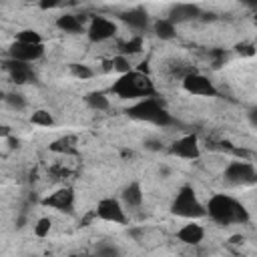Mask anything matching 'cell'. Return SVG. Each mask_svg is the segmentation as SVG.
Wrapping results in <instances>:
<instances>
[{
  "label": "cell",
  "mask_w": 257,
  "mask_h": 257,
  "mask_svg": "<svg viewBox=\"0 0 257 257\" xmlns=\"http://www.w3.org/2000/svg\"><path fill=\"white\" fill-rule=\"evenodd\" d=\"M110 92L116 94L118 98H124V100H139V98H147V96L157 94L151 76L141 72V70H128V72L120 74L112 82Z\"/></svg>",
  "instance_id": "1"
},
{
  "label": "cell",
  "mask_w": 257,
  "mask_h": 257,
  "mask_svg": "<svg viewBox=\"0 0 257 257\" xmlns=\"http://www.w3.org/2000/svg\"><path fill=\"white\" fill-rule=\"evenodd\" d=\"M207 215L219 223V225H233V223H247L249 221V213L245 209L243 203H239L237 199L217 193L209 199L207 207H205Z\"/></svg>",
  "instance_id": "2"
},
{
  "label": "cell",
  "mask_w": 257,
  "mask_h": 257,
  "mask_svg": "<svg viewBox=\"0 0 257 257\" xmlns=\"http://www.w3.org/2000/svg\"><path fill=\"white\" fill-rule=\"evenodd\" d=\"M126 114L131 118H137V120H145V122H151V124H157V126H169L173 124V116L171 112L163 106V102L155 96H147V98H139L135 104H131L126 108Z\"/></svg>",
  "instance_id": "3"
},
{
  "label": "cell",
  "mask_w": 257,
  "mask_h": 257,
  "mask_svg": "<svg viewBox=\"0 0 257 257\" xmlns=\"http://www.w3.org/2000/svg\"><path fill=\"white\" fill-rule=\"evenodd\" d=\"M171 213L177 217H183V219H201L207 215L205 205L199 201V197L191 185H185L179 189L177 197L171 203Z\"/></svg>",
  "instance_id": "4"
},
{
  "label": "cell",
  "mask_w": 257,
  "mask_h": 257,
  "mask_svg": "<svg viewBox=\"0 0 257 257\" xmlns=\"http://www.w3.org/2000/svg\"><path fill=\"white\" fill-rule=\"evenodd\" d=\"M223 177L231 185H253L257 181V171L249 161H231L225 167Z\"/></svg>",
  "instance_id": "5"
},
{
  "label": "cell",
  "mask_w": 257,
  "mask_h": 257,
  "mask_svg": "<svg viewBox=\"0 0 257 257\" xmlns=\"http://www.w3.org/2000/svg\"><path fill=\"white\" fill-rule=\"evenodd\" d=\"M94 215L98 219H102V221H108V223H118V225H124L126 223V215H124L122 203L118 199H112V197L100 199L96 203Z\"/></svg>",
  "instance_id": "6"
},
{
  "label": "cell",
  "mask_w": 257,
  "mask_h": 257,
  "mask_svg": "<svg viewBox=\"0 0 257 257\" xmlns=\"http://www.w3.org/2000/svg\"><path fill=\"white\" fill-rule=\"evenodd\" d=\"M183 88L193 96H217V88L213 86V82L195 70L183 76Z\"/></svg>",
  "instance_id": "7"
},
{
  "label": "cell",
  "mask_w": 257,
  "mask_h": 257,
  "mask_svg": "<svg viewBox=\"0 0 257 257\" xmlns=\"http://www.w3.org/2000/svg\"><path fill=\"white\" fill-rule=\"evenodd\" d=\"M44 207H50L58 213H72L74 211V191L70 187H60L54 193H50L48 197H44L40 201Z\"/></svg>",
  "instance_id": "8"
},
{
  "label": "cell",
  "mask_w": 257,
  "mask_h": 257,
  "mask_svg": "<svg viewBox=\"0 0 257 257\" xmlns=\"http://www.w3.org/2000/svg\"><path fill=\"white\" fill-rule=\"evenodd\" d=\"M42 54H44V44L42 42L30 44V42H18V40H14L8 46V58L22 60V62H34V60L42 58Z\"/></svg>",
  "instance_id": "9"
},
{
  "label": "cell",
  "mask_w": 257,
  "mask_h": 257,
  "mask_svg": "<svg viewBox=\"0 0 257 257\" xmlns=\"http://www.w3.org/2000/svg\"><path fill=\"white\" fill-rule=\"evenodd\" d=\"M116 34V24L104 16H94L86 28V36L90 42H104Z\"/></svg>",
  "instance_id": "10"
},
{
  "label": "cell",
  "mask_w": 257,
  "mask_h": 257,
  "mask_svg": "<svg viewBox=\"0 0 257 257\" xmlns=\"http://www.w3.org/2000/svg\"><path fill=\"white\" fill-rule=\"evenodd\" d=\"M6 72L10 74L12 82L16 84H30V82H36V72L32 70V66L28 62H22V60H14V58H8L2 62Z\"/></svg>",
  "instance_id": "11"
},
{
  "label": "cell",
  "mask_w": 257,
  "mask_h": 257,
  "mask_svg": "<svg viewBox=\"0 0 257 257\" xmlns=\"http://www.w3.org/2000/svg\"><path fill=\"white\" fill-rule=\"evenodd\" d=\"M171 155H177L181 159H199L201 149H199V139L197 135H185L181 139H177L171 147H169Z\"/></svg>",
  "instance_id": "12"
},
{
  "label": "cell",
  "mask_w": 257,
  "mask_h": 257,
  "mask_svg": "<svg viewBox=\"0 0 257 257\" xmlns=\"http://www.w3.org/2000/svg\"><path fill=\"white\" fill-rule=\"evenodd\" d=\"M201 16V8L197 4H187V2H179L175 6H171L169 10V20L173 24H183V22H191V20H199Z\"/></svg>",
  "instance_id": "13"
},
{
  "label": "cell",
  "mask_w": 257,
  "mask_h": 257,
  "mask_svg": "<svg viewBox=\"0 0 257 257\" xmlns=\"http://www.w3.org/2000/svg\"><path fill=\"white\" fill-rule=\"evenodd\" d=\"M118 18H120L128 28H133V30H145L147 24H149V14H147V10L141 8V6L118 12Z\"/></svg>",
  "instance_id": "14"
},
{
  "label": "cell",
  "mask_w": 257,
  "mask_h": 257,
  "mask_svg": "<svg viewBox=\"0 0 257 257\" xmlns=\"http://www.w3.org/2000/svg\"><path fill=\"white\" fill-rule=\"evenodd\" d=\"M203 237H205V229L201 225L193 223V221L187 223V225H183L177 231V239L183 241V243H187V245H199L203 241Z\"/></svg>",
  "instance_id": "15"
},
{
  "label": "cell",
  "mask_w": 257,
  "mask_h": 257,
  "mask_svg": "<svg viewBox=\"0 0 257 257\" xmlns=\"http://www.w3.org/2000/svg\"><path fill=\"white\" fill-rule=\"evenodd\" d=\"M76 137L72 135H66V137H60L56 141L50 143V151L52 153H58V155H78V147H76Z\"/></svg>",
  "instance_id": "16"
},
{
  "label": "cell",
  "mask_w": 257,
  "mask_h": 257,
  "mask_svg": "<svg viewBox=\"0 0 257 257\" xmlns=\"http://www.w3.org/2000/svg\"><path fill=\"white\" fill-rule=\"evenodd\" d=\"M120 199H122V203H124L126 207H133V209L141 207V203H143V189H141V185H139L137 181H135V183H128V185L122 189Z\"/></svg>",
  "instance_id": "17"
},
{
  "label": "cell",
  "mask_w": 257,
  "mask_h": 257,
  "mask_svg": "<svg viewBox=\"0 0 257 257\" xmlns=\"http://www.w3.org/2000/svg\"><path fill=\"white\" fill-rule=\"evenodd\" d=\"M102 70H104V72L114 70V72H118V74H124V72H128V70H133V64H131L128 56L116 54V56H112V58H108V60L102 62Z\"/></svg>",
  "instance_id": "18"
},
{
  "label": "cell",
  "mask_w": 257,
  "mask_h": 257,
  "mask_svg": "<svg viewBox=\"0 0 257 257\" xmlns=\"http://www.w3.org/2000/svg\"><path fill=\"white\" fill-rule=\"evenodd\" d=\"M56 26L66 32V34H80L84 28H82V22L74 16V14H62L56 18Z\"/></svg>",
  "instance_id": "19"
},
{
  "label": "cell",
  "mask_w": 257,
  "mask_h": 257,
  "mask_svg": "<svg viewBox=\"0 0 257 257\" xmlns=\"http://www.w3.org/2000/svg\"><path fill=\"white\" fill-rule=\"evenodd\" d=\"M153 30H155L157 38H161V40H173V38L177 36V28H175V24H173L169 18L157 20V22L153 24Z\"/></svg>",
  "instance_id": "20"
},
{
  "label": "cell",
  "mask_w": 257,
  "mask_h": 257,
  "mask_svg": "<svg viewBox=\"0 0 257 257\" xmlns=\"http://www.w3.org/2000/svg\"><path fill=\"white\" fill-rule=\"evenodd\" d=\"M84 102L92 108V110H108L110 102H108V96L100 90H92V92H86L84 94Z\"/></svg>",
  "instance_id": "21"
},
{
  "label": "cell",
  "mask_w": 257,
  "mask_h": 257,
  "mask_svg": "<svg viewBox=\"0 0 257 257\" xmlns=\"http://www.w3.org/2000/svg\"><path fill=\"white\" fill-rule=\"evenodd\" d=\"M143 48H145V40H143V36H141V34H135V36H131L126 42L120 44V54H124V56H133V54H139Z\"/></svg>",
  "instance_id": "22"
},
{
  "label": "cell",
  "mask_w": 257,
  "mask_h": 257,
  "mask_svg": "<svg viewBox=\"0 0 257 257\" xmlns=\"http://www.w3.org/2000/svg\"><path fill=\"white\" fill-rule=\"evenodd\" d=\"M30 122L36 124V126H52L54 124V116L46 108H38V110H34L30 114Z\"/></svg>",
  "instance_id": "23"
},
{
  "label": "cell",
  "mask_w": 257,
  "mask_h": 257,
  "mask_svg": "<svg viewBox=\"0 0 257 257\" xmlns=\"http://www.w3.org/2000/svg\"><path fill=\"white\" fill-rule=\"evenodd\" d=\"M4 102L10 108H16V110H22L26 106V98L20 92H8V94H4Z\"/></svg>",
  "instance_id": "24"
},
{
  "label": "cell",
  "mask_w": 257,
  "mask_h": 257,
  "mask_svg": "<svg viewBox=\"0 0 257 257\" xmlns=\"http://www.w3.org/2000/svg\"><path fill=\"white\" fill-rule=\"evenodd\" d=\"M16 40H18V42H30V44H38V42H42V36H40L36 30L26 28V30H20V32L16 34Z\"/></svg>",
  "instance_id": "25"
},
{
  "label": "cell",
  "mask_w": 257,
  "mask_h": 257,
  "mask_svg": "<svg viewBox=\"0 0 257 257\" xmlns=\"http://www.w3.org/2000/svg\"><path fill=\"white\" fill-rule=\"evenodd\" d=\"M70 74H72V76H76V78H80V80H86V78H90L94 72H92V68H90V66H86V64L72 62V64H70Z\"/></svg>",
  "instance_id": "26"
},
{
  "label": "cell",
  "mask_w": 257,
  "mask_h": 257,
  "mask_svg": "<svg viewBox=\"0 0 257 257\" xmlns=\"http://www.w3.org/2000/svg\"><path fill=\"white\" fill-rule=\"evenodd\" d=\"M94 253H96V255H100V257H112V255H118V253H120V249H118L116 245H112V243L102 241V243H98V245L94 247Z\"/></svg>",
  "instance_id": "27"
},
{
  "label": "cell",
  "mask_w": 257,
  "mask_h": 257,
  "mask_svg": "<svg viewBox=\"0 0 257 257\" xmlns=\"http://www.w3.org/2000/svg\"><path fill=\"white\" fill-rule=\"evenodd\" d=\"M50 229H52V221L48 217H40L34 225V235L36 237H46L50 233Z\"/></svg>",
  "instance_id": "28"
},
{
  "label": "cell",
  "mask_w": 257,
  "mask_h": 257,
  "mask_svg": "<svg viewBox=\"0 0 257 257\" xmlns=\"http://www.w3.org/2000/svg\"><path fill=\"white\" fill-rule=\"evenodd\" d=\"M235 52H239L241 56H253L255 54V44L253 42H239L235 46Z\"/></svg>",
  "instance_id": "29"
},
{
  "label": "cell",
  "mask_w": 257,
  "mask_h": 257,
  "mask_svg": "<svg viewBox=\"0 0 257 257\" xmlns=\"http://www.w3.org/2000/svg\"><path fill=\"white\" fill-rule=\"evenodd\" d=\"M143 145H145V149H147V151H153V153H157V151H163V149H165L161 139H147Z\"/></svg>",
  "instance_id": "30"
},
{
  "label": "cell",
  "mask_w": 257,
  "mask_h": 257,
  "mask_svg": "<svg viewBox=\"0 0 257 257\" xmlns=\"http://www.w3.org/2000/svg\"><path fill=\"white\" fill-rule=\"evenodd\" d=\"M62 4V0H38V6L42 10H52V8H58Z\"/></svg>",
  "instance_id": "31"
},
{
  "label": "cell",
  "mask_w": 257,
  "mask_h": 257,
  "mask_svg": "<svg viewBox=\"0 0 257 257\" xmlns=\"http://www.w3.org/2000/svg\"><path fill=\"white\" fill-rule=\"evenodd\" d=\"M213 56H215V60H213V66H215V68H219V66L227 60V52H225V50H215Z\"/></svg>",
  "instance_id": "32"
},
{
  "label": "cell",
  "mask_w": 257,
  "mask_h": 257,
  "mask_svg": "<svg viewBox=\"0 0 257 257\" xmlns=\"http://www.w3.org/2000/svg\"><path fill=\"white\" fill-rule=\"evenodd\" d=\"M128 235H131L137 243H141L143 237H145V229H143V227H131V229H128Z\"/></svg>",
  "instance_id": "33"
},
{
  "label": "cell",
  "mask_w": 257,
  "mask_h": 257,
  "mask_svg": "<svg viewBox=\"0 0 257 257\" xmlns=\"http://www.w3.org/2000/svg\"><path fill=\"white\" fill-rule=\"evenodd\" d=\"M6 145H8V149H10V151H16V149L20 147V141H18L16 137L8 135V137H6Z\"/></svg>",
  "instance_id": "34"
},
{
  "label": "cell",
  "mask_w": 257,
  "mask_h": 257,
  "mask_svg": "<svg viewBox=\"0 0 257 257\" xmlns=\"http://www.w3.org/2000/svg\"><path fill=\"white\" fill-rule=\"evenodd\" d=\"M8 135H12V128L8 126V124H0V137H8Z\"/></svg>",
  "instance_id": "35"
},
{
  "label": "cell",
  "mask_w": 257,
  "mask_h": 257,
  "mask_svg": "<svg viewBox=\"0 0 257 257\" xmlns=\"http://www.w3.org/2000/svg\"><path fill=\"white\" fill-rule=\"evenodd\" d=\"M241 4H245V6H249V8H255L257 6V0H239Z\"/></svg>",
  "instance_id": "36"
},
{
  "label": "cell",
  "mask_w": 257,
  "mask_h": 257,
  "mask_svg": "<svg viewBox=\"0 0 257 257\" xmlns=\"http://www.w3.org/2000/svg\"><path fill=\"white\" fill-rule=\"evenodd\" d=\"M24 223H26V217H24V215H20V217H18V221H16V227L20 229V227H24Z\"/></svg>",
  "instance_id": "37"
},
{
  "label": "cell",
  "mask_w": 257,
  "mask_h": 257,
  "mask_svg": "<svg viewBox=\"0 0 257 257\" xmlns=\"http://www.w3.org/2000/svg\"><path fill=\"white\" fill-rule=\"evenodd\" d=\"M231 241H233V243H243V241H245V237H243V235H233V237H231Z\"/></svg>",
  "instance_id": "38"
},
{
  "label": "cell",
  "mask_w": 257,
  "mask_h": 257,
  "mask_svg": "<svg viewBox=\"0 0 257 257\" xmlns=\"http://www.w3.org/2000/svg\"><path fill=\"white\" fill-rule=\"evenodd\" d=\"M159 173H161L163 177H167V175H169V169H167V167H161V169H159Z\"/></svg>",
  "instance_id": "39"
},
{
  "label": "cell",
  "mask_w": 257,
  "mask_h": 257,
  "mask_svg": "<svg viewBox=\"0 0 257 257\" xmlns=\"http://www.w3.org/2000/svg\"><path fill=\"white\" fill-rule=\"evenodd\" d=\"M0 100H4V92L2 90H0Z\"/></svg>",
  "instance_id": "40"
},
{
  "label": "cell",
  "mask_w": 257,
  "mask_h": 257,
  "mask_svg": "<svg viewBox=\"0 0 257 257\" xmlns=\"http://www.w3.org/2000/svg\"><path fill=\"white\" fill-rule=\"evenodd\" d=\"M26 2H38V0H26Z\"/></svg>",
  "instance_id": "41"
},
{
  "label": "cell",
  "mask_w": 257,
  "mask_h": 257,
  "mask_svg": "<svg viewBox=\"0 0 257 257\" xmlns=\"http://www.w3.org/2000/svg\"><path fill=\"white\" fill-rule=\"evenodd\" d=\"M0 2H4V0H0Z\"/></svg>",
  "instance_id": "42"
}]
</instances>
